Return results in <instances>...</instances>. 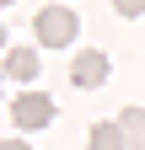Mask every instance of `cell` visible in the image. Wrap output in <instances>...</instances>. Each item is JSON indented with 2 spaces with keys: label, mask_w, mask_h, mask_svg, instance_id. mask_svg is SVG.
<instances>
[{
  "label": "cell",
  "mask_w": 145,
  "mask_h": 150,
  "mask_svg": "<svg viewBox=\"0 0 145 150\" xmlns=\"http://www.w3.org/2000/svg\"><path fill=\"white\" fill-rule=\"evenodd\" d=\"M32 32H38L43 48H70L75 32H81V16L70 11V6H43L38 16H32Z\"/></svg>",
  "instance_id": "obj_1"
},
{
  "label": "cell",
  "mask_w": 145,
  "mask_h": 150,
  "mask_svg": "<svg viewBox=\"0 0 145 150\" xmlns=\"http://www.w3.org/2000/svg\"><path fill=\"white\" fill-rule=\"evenodd\" d=\"M11 123L16 129H48L54 123L48 91H16V97H11Z\"/></svg>",
  "instance_id": "obj_2"
},
{
  "label": "cell",
  "mask_w": 145,
  "mask_h": 150,
  "mask_svg": "<svg viewBox=\"0 0 145 150\" xmlns=\"http://www.w3.org/2000/svg\"><path fill=\"white\" fill-rule=\"evenodd\" d=\"M102 81H107V54L86 48V54H75V59H70V86H81V91H97Z\"/></svg>",
  "instance_id": "obj_3"
},
{
  "label": "cell",
  "mask_w": 145,
  "mask_h": 150,
  "mask_svg": "<svg viewBox=\"0 0 145 150\" xmlns=\"http://www.w3.org/2000/svg\"><path fill=\"white\" fill-rule=\"evenodd\" d=\"M38 70H43L38 48H11L6 54V75H11V81H38Z\"/></svg>",
  "instance_id": "obj_4"
},
{
  "label": "cell",
  "mask_w": 145,
  "mask_h": 150,
  "mask_svg": "<svg viewBox=\"0 0 145 150\" xmlns=\"http://www.w3.org/2000/svg\"><path fill=\"white\" fill-rule=\"evenodd\" d=\"M118 123H124L129 150H145V107H124V112H118Z\"/></svg>",
  "instance_id": "obj_5"
},
{
  "label": "cell",
  "mask_w": 145,
  "mask_h": 150,
  "mask_svg": "<svg viewBox=\"0 0 145 150\" xmlns=\"http://www.w3.org/2000/svg\"><path fill=\"white\" fill-rule=\"evenodd\" d=\"M92 150H129L124 123H97V129H92Z\"/></svg>",
  "instance_id": "obj_6"
},
{
  "label": "cell",
  "mask_w": 145,
  "mask_h": 150,
  "mask_svg": "<svg viewBox=\"0 0 145 150\" xmlns=\"http://www.w3.org/2000/svg\"><path fill=\"white\" fill-rule=\"evenodd\" d=\"M113 11H118V16H129V22H134V16H145V0H113Z\"/></svg>",
  "instance_id": "obj_7"
},
{
  "label": "cell",
  "mask_w": 145,
  "mask_h": 150,
  "mask_svg": "<svg viewBox=\"0 0 145 150\" xmlns=\"http://www.w3.org/2000/svg\"><path fill=\"white\" fill-rule=\"evenodd\" d=\"M0 150H32V145H22V139H6V145H0Z\"/></svg>",
  "instance_id": "obj_8"
},
{
  "label": "cell",
  "mask_w": 145,
  "mask_h": 150,
  "mask_svg": "<svg viewBox=\"0 0 145 150\" xmlns=\"http://www.w3.org/2000/svg\"><path fill=\"white\" fill-rule=\"evenodd\" d=\"M6 6H11V0H6Z\"/></svg>",
  "instance_id": "obj_9"
}]
</instances>
